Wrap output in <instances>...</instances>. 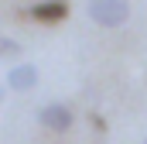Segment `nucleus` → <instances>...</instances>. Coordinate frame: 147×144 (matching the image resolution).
Here are the masks:
<instances>
[{"mask_svg":"<svg viewBox=\"0 0 147 144\" xmlns=\"http://www.w3.org/2000/svg\"><path fill=\"white\" fill-rule=\"evenodd\" d=\"M38 124H41L45 130L65 134V130L75 124V113H72V107H69V103H45V107L38 110Z\"/></svg>","mask_w":147,"mask_h":144,"instance_id":"f03ea898","label":"nucleus"},{"mask_svg":"<svg viewBox=\"0 0 147 144\" xmlns=\"http://www.w3.org/2000/svg\"><path fill=\"white\" fill-rule=\"evenodd\" d=\"M34 86H38V65L17 62V65L7 69V89H14V93H31Z\"/></svg>","mask_w":147,"mask_h":144,"instance_id":"7ed1b4c3","label":"nucleus"},{"mask_svg":"<svg viewBox=\"0 0 147 144\" xmlns=\"http://www.w3.org/2000/svg\"><path fill=\"white\" fill-rule=\"evenodd\" d=\"M144 144H147V137H144Z\"/></svg>","mask_w":147,"mask_h":144,"instance_id":"423d86ee","label":"nucleus"},{"mask_svg":"<svg viewBox=\"0 0 147 144\" xmlns=\"http://www.w3.org/2000/svg\"><path fill=\"white\" fill-rule=\"evenodd\" d=\"M86 17L96 24V28H123L130 21V0H89L86 3Z\"/></svg>","mask_w":147,"mask_h":144,"instance_id":"f257e3e1","label":"nucleus"},{"mask_svg":"<svg viewBox=\"0 0 147 144\" xmlns=\"http://www.w3.org/2000/svg\"><path fill=\"white\" fill-rule=\"evenodd\" d=\"M3 58H21V45L14 38H7V35H0V62Z\"/></svg>","mask_w":147,"mask_h":144,"instance_id":"39448f33","label":"nucleus"},{"mask_svg":"<svg viewBox=\"0 0 147 144\" xmlns=\"http://www.w3.org/2000/svg\"><path fill=\"white\" fill-rule=\"evenodd\" d=\"M38 24H62L69 17V0H41L28 10Z\"/></svg>","mask_w":147,"mask_h":144,"instance_id":"20e7f679","label":"nucleus"}]
</instances>
